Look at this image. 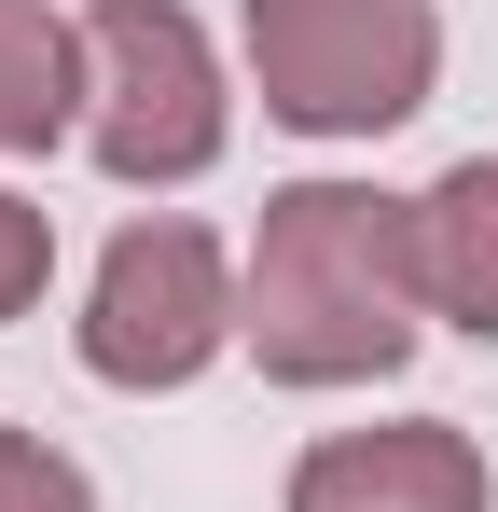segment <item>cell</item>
Returning <instances> with one entry per match:
<instances>
[{
    "instance_id": "cell-1",
    "label": "cell",
    "mask_w": 498,
    "mask_h": 512,
    "mask_svg": "<svg viewBox=\"0 0 498 512\" xmlns=\"http://www.w3.org/2000/svg\"><path fill=\"white\" fill-rule=\"evenodd\" d=\"M415 194L291 180L249 236V360L277 388H374L415 360Z\"/></svg>"
},
{
    "instance_id": "cell-2",
    "label": "cell",
    "mask_w": 498,
    "mask_h": 512,
    "mask_svg": "<svg viewBox=\"0 0 498 512\" xmlns=\"http://www.w3.org/2000/svg\"><path fill=\"white\" fill-rule=\"evenodd\" d=\"M443 14L429 0H249V84L291 139H388L429 111Z\"/></svg>"
},
{
    "instance_id": "cell-3",
    "label": "cell",
    "mask_w": 498,
    "mask_h": 512,
    "mask_svg": "<svg viewBox=\"0 0 498 512\" xmlns=\"http://www.w3.org/2000/svg\"><path fill=\"white\" fill-rule=\"evenodd\" d=\"M83 56H97V111H83V153L125 180V194H166V180L222 167V56L180 0H97L83 14Z\"/></svg>"
},
{
    "instance_id": "cell-4",
    "label": "cell",
    "mask_w": 498,
    "mask_h": 512,
    "mask_svg": "<svg viewBox=\"0 0 498 512\" xmlns=\"http://www.w3.org/2000/svg\"><path fill=\"white\" fill-rule=\"evenodd\" d=\"M249 333V277L208 222H125L97 291H83V374L97 388H194Z\"/></svg>"
},
{
    "instance_id": "cell-5",
    "label": "cell",
    "mask_w": 498,
    "mask_h": 512,
    "mask_svg": "<svg viewBox=\"0 0 498 512\" xmlns=\"http://www.w3.org/2000/svg\"><path fill=\"white\" fill-rule=\"evenodd\" d=\"M291 512H498L485 443L457 416H402V429H332L291 471Z\"/></svg>"
},
{
    "instance_id": "cell-6",
    "label": "cell",
    "mask_w": 498,
    "mask_h": 512,
    "mask_svg": "<svg viewBox=\"0 0 498 512\" xmlns=\"http://www.w3.org/2000/svg\"><path fill=\"white\" fill-rule=\"evenodd\" d=\"M415 291H429V319L498 346V153H471L415 194Z\"/></svg>"
},
{
    "instance_id": "cell-7",
    "label": "cell",
    "mask_w": 498,
    "mask_h": 512,
    "mask_svg": "<svg viewBox=\"0 0 498 512\" xmlns=\"http://www.w3.org/2000/svg\"><path fill=\"white\" fill-rule=\"evenodd\" d=\"M97 111V56L56 0H0V153H56Z\"/></svg>"
},
{
    "instance_id": "cell-8",
    "label": "cell",
    "mask_w": 498,
    "mask_h": 512,
    "mask_svg": "<svg viewBox=\"0 0 498 512\" xmlns=\"http://www.w3.org/2000/svg\"><path fill=\"white\" fill-rule=\"evenodd\" d=\"M0 512H97V485H83L42 429H0Z\"/></svg>"
},
{
    "instance_id": "cell-9",
    "label": "cell",
    "mask_w": 498,
    "mask_h": 512,
    "mask_svg": "<svg viewBox=\"0 0 498 512\" xmlns=\"http://www.w3.org/2000/svg\"><path fill=\"white\" fill-rule=\"evenodd\" d=\"M42 277H56V222H42L28 194H0V319H28Z\"/></svg>"
}]
</instances>
